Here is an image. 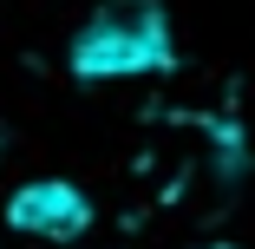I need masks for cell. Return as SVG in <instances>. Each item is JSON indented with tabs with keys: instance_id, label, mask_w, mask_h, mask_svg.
<instances>
[{
	"instance_id": "2",
	"label": "cell",
	"mask_w": 255,
	"mask_h": 249,
	"mask_svg": "<svg viewBox=\"0 0 255 249\" xmlns=\"http://www.w3.org/2000/svg\"><path fill=\"white\" fill-rule=\"evenodd\" d=\"M7 223L20 236H39V243H72L92 230V197L66 177H39V184H20L7 197Z\"/></svg>"
},
{
	"instance_id": "1",
	"label": "cell",
	"mask_w": 255,
	"mask_h": 249,
	"mask_svg": "<svg viewBox=\"0 0 255 249\" xmlns=\"http://www.w3.org/2000/svg\"><path fill=\"white\" fill-rule=\"evenodd\" d=\"M79 79H137L170 66V20L157 0H105L66 46Z\"/></svg>"
}]
</instances>
